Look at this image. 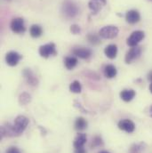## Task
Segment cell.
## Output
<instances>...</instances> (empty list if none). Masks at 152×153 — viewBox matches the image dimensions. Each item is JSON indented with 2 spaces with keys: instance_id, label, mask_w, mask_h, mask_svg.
Listing matches in <instances>:
<instances>
[{
  "instance_id": "obj_30",
  "label": "cell",
  "mask_w": 152,
  "mask_h": 153,
  "mask_svg": "<svg viewBox=\"0 0 152 153\" xmlns=\"http://www.w3.org/2000/svg\"><path fill=\"white\" fill-rule=\"evenodd\" d=\"M150 91L152 93V83L151 84V85H150Z\"/></svg>"
},
{
  "instance_id": "obj_10",
  "label": "cell",
  "mask_w": 152,
  "mask_h": 153,
  "mask_svg": "<svg viewBox=\"0 0 152 153\" xmlns=\"http://www.w3.org/2000/svg\"><path fill=\"white\" fill-rule=\"evenodd\" d=\"M117 126L120 130L122 131H125L126 133H133L134 130H135V125L134 123L130 120V119H123V120H120L117 124Z\"/></svg>"
},
{
  "instance_id": "obj_13",
  "label": "cell",
  "mask_w": 152,
  "mask_h": 153,
  "mask_svg": "<svg viewBox=\"0 0 152 153\" xmlns=\"http://www.w3.org/2000/svg\"><path fill=\"white\" fill-rule=\"evenodd\" d=\"M136 95V93L134 90L133 89H125L120 93V97L121 99L125 102H131Z\"/></svg>"
},
{
  "instance_id": "obj_19",
  "label": "cell",
  "mask_w": 152,
  "mask_h": 153,
  "mask_svg": "<svg viewBox=\"0 0 152 153\" xmlns=\"http://www.w3.org/2000/svg\"><path fill=\"white\" fill-rule=\"evenodd\" d=\"M104 75L108 78H113L116 75V69L114 65L109 64L106 65L104 68Z\"/></svg>"
},
{
  "instance_id": "obj_8",
  "label": "cell",
  "mask_w": 152,
  "mask_h": 153,
  "mask_svg": "<svg viewBox=\"0 0 152 153\" xmlns=\"http://www.w3.org/2000/svg\"><path fill=\"white\" fill-rule=\"evenodd\" d=\"M107 4V0H89L88 6L93 14H97Z\"/></svg>"
},
{
  "instance_id": "obj_25",
  "label": "cell",
  "mask_w": 152,
  "mask_h": 153,
  "mask_svg": "<svg viewBox=\"0 0 152 153\" xmlns=\"http://www.w3.org/2000/svg\"><path fill=\"white\" fill-rule=\"evenodd\" d=\"M70 32L72 34H74V35H77V34H79L81 32V29H80V27L78 25L73 24V25L70 26Z\"/></svg>"
},
{
  "instance_id": "obj_5",
  "label": "cell",
  "mask_w": 152,
  "mask_h": 153,
  "mask_svg": "<svg viewBox=\"0 0 152 153\" xmlns=\"http://www.w3.org/2000/svg\"><path fill=\"white\" fill-rule=\"evenodd\" d=\"M10 28H11L12 31L16 33V34L24 33L25 30H26L24 20L22 18H14V19H13L12 22H11V24H10Z\"/></svg>"
},
{
  "instance_id": "obj_9",
  "label": "cell",
  "mask_w": 152,
  "mask_h": 153,
  "mask_svg": "<svg viewBox=\"0 0 152 153\" xmlns=\"http://www.w3.org/2000/svg\"><path fill=\"white\" fill-rule=\"evenodd\" d=\"M21 59H22V55L20 53H18L17 52H14V51H11V52L7 53L5 55L6 63L12 67L16 66L19 63Z\"/></svg>"
},
{
  "instance_id": "obj_11",
  "label": "cell",
  "mask_w": 152,
  "mask_h": 153,
  "mask_svg": "<svg viewBox=\"0 0 152 153\" xmlns=\"http://www.w3.org/2000/svg\"><path fill=\"white\" fill-rule=\"evenodd\" d=\"M72 53L81 59H88L92 55V50L85 47H74Z\"/></svg>"
},
{
  "instance_id": "obj_16",
  "label": "cell",
  "mask_w": 152,
  "mask_h": 153,
  "mask_svg": "<svg viewBox=\"0 0 152 153\" xmlns=\"http://www.w3.org/2000/svg\"><path fill=\"white\" fill-rule=\"evenodd\" d=\"M77 64V59L74 56H68L64 59V65L68 70L74 69Z\"/></svg>"
},
{
  "instance_id": "obj_17",
  "label": "cell",
  "mask_w": 152,
  "mask_h": 153,
  "mask_svg": "<svg viewBox=\"0 0 152 153\" xmlns=\"http://www.w3.org/2000/svg\"><path fill=\"white\" fill-rule=\"evenodd\" d=\"M30 34L32 38H39L43 34V29L41 28V26H39L38 24H34L30 29Z\"/></svg>"
},
{
  "instance_id": "obj_24",
  "label": "cell",
  "mask_w": 152,
  "mask_h": 153,
  "mask_svg": "<svg viewBox=\"0 0 152 153\" xmlns=\"http://www.w3.org/2000/svg\"><path fill=\"white\" fill-rule=\"evenodd\" d=\"M103 145V142L102 140V138L100 136H94L93 138V141H92V143H91V147L92 148H96V147H100V146H102Z\"/></svg>"
},
{
  "instance_id": "obj_27",
  "label": "cell",
  "mask_w": 152,
  "mask_h": 153,
  "mask_svg": "<svg viewBox=\"0 0 152 153\" xmlns=\"http://www.w3.org/2000/svg\"><path fill=\"white\" fill-rule=\"evenodd\" d=\"M75 153H87L84 147H81V148H77L75 149Z\"/></svg>"
},
{
  "instance_id": "obj_23",
  "label": "cell",
  "mask_w": 152,
  "mask_h": 153,
  "mask_svg": "<svg viewBox=\"0 0 152 153\" xmlns=\"http://www.w3.org/2000/svg\"><path fill=\"white\" fill-rule=\"evenodd\" d=\"M100 36L96 35V34H88L87 35V39L89 41V43L93 44V45H99L101 43V40H100Z\"/></svg>"
},
{
  "instance_id": "obj_20",
  "label": "cell",
  "mask_w": 152,
  "mask_h": 153,
  "mask_svg": "<svg viewBox=\"0 0 152 153\" xmlns=\"http://www.w3.org/2000/svg\"><path fill=\"white\" fill-rule=\"evenodd\" d=\"M86 127H87V121L82 117H77L75 121V129L77 131H83Z\"/></svg>"
},
{
  "instance_id": "obj_26",
  "label": "cell",
  "mask_w": 152,
  "mask_h": 153,
  "mask_svg": "<svg viewBox=\"0 0 152 153\" xmlns=\"http://www.w3.org/2000/svg\"><path fill=\"white\" fill-rule=\"evenodd\" d=\"M5 153H21V152L16 147H10L6 150Z\"/></svg>"
},
{
  "instance_id": "obj_18",
  "label": "cell",
  "mask_w": 152,
  "mask_h": 153,
  "mask_svg": "<svg viewBox=\"0 0 152 153\" xmlns=\"http://www.w3.org/2000/svg\"><path fill=\"white\" fill-rule=\"evenodd\" d=\"M23 75L25 76V78L27 79L28 83H30V85H37L38 79H37V77L35 76V75L33 74V72H32L31 71L26 69V70L23 71Z\"/></svg>"
},
{
  "instance_id": "obj_14",
  "label": "cell",
  "mask_w": 152,
  "mask_h": 153,
  "mask_svg": "<svg viewBox=\"0 0 152 153\" xmlns=\"http://www.w3.org/2000/svg\"><path fill=\"white\" fill-rule=\"evenodd\" d=\"M105 55L110 59H115L117 54V46L116 45H109L104 49Z\"/></svg>"
},
{
  "instance_id": "obj_1",
  "label": "cell",
  "mask_w": 152,
  "mask_h": 153,
  "mask_svg": "<svg viewBox=\"0 0 152 153\" xmlns=\"http://www.w3.org/2000/svg\"><path fill=\"white\" fill-rule=\"evenodd\" d=\"M29 125V118L25 116H18L13 125L1 126V138L4 136H18L22 134Z\"/></svg>"
},
{
  "instance_id": "obj_21",
  "label": "cell",
  "mask_w": 152,
  "mask_h": 153,
  "mask_svg": "<svg viewBox=\"0 0 152 153\" xmlns=\"http://www.w3.org/2000/svg\"><path fill=\"white\" fill-rule=\"evenodd\" d=\"M144 150V144L142 143H134L131 146L129 153H142Z\"/></svg>"
},
{
  "instance_id": "obj_12",
  "label": "cell",
  "mask_w": 152,
  "mask_h": 153,
  "mask_svg": "<svg viewBox=\"0 0 152 153\" xmlns=\"http://www.w3.org/2000/svg\"><path fill=\"white\" fill-rule=\"evenodd\" d=\"M125 20L129 24H135L140 22L141 14L137 10H130L125 14Z\"/></svg>"
},
{
  "instance_id": "obj_29",
  "label": "cell",
  "mask_w": 152,
  "mask_h": 153,
  "mask_svg": "<svg viewBox=\"0 0 152 153\" xmlns=\"http://www.w3.org/2000/svg\"><path fill=\"white\" fill-rule=\"evenodd\" d=\"M99 153H110L109 152H107V151H102V152H100Z\"/></svg>"
},
{
  "instance_id": "obj_15",
  "label": "cell",
  "mask_w": 152,
  "mask_h": 153,
  "mask_svg": "<svg viewBox=\"0 0 152 153\" xmlns=\"http://www.w3.org/2000/svg\"><path fill=\"white\" fill-rule=\"evenodd\" d=\"M86 140H87V137H86L85 134H78L76 135V138H75V141H74V143H73L74 148L77 149V148L84 147V145L86 143Z\"/></svg>"
},
{
  "instance_id": "obj_22",
  "label": "cell",
  "mask_w": 152,
  "mask_h": 153,
  "mask_svg": "<svg viewBox=\"0 0 152 153\" xmlns=\"http://www.w3.org/2000/svg\"><path fill=\"white\" fill-rule=\"evenodd\" d=\"M70 92L72 93H75V94H79L81 93V90H82V86H81V84L79 81H73L70 85Z\"/></svg>"
},
{
  "instance_id": "obj_7",
  "label": "cell",
  "mask_w": 152,
  "mask_h": 153,
  "mask_svg": "<svg viewBox=\"0 0 152 153\" xmlns=\"http://www.w3.org/2000/svg\"><path fill=\"white\" fill-rule=\"evenodd\" d=\"M141 54H142V47H140L138 45L131 47L130 50L125 54V61L127 64H130L133 62H134L135 60H137L141 56Z\"/></svg>"
},
{
  "instance_id": "obj_31",
  "label": "cell",
  "mask_w": 152,
  "mask_h": 153,
  "mask_svg": "<svg viewBox=\"0 0 152 153\" xmlns=\"http://www.w3.org/2000/svg\"><path fill=\"white\" fill-rule=\"evenodd\" d=\"M150 111H151V116L152 117V106L151 107V109H150Z\"/></svg>"
},
{
  "instance_id": "obj_32",
  "label": "cell",
  "mask_w": 152,
  "mask_h": 153,
  "mask_svg": "<svg viewBox=\"0 0 152 153\" xmlns=\"http://www.w3.org/2000/svg\"><path fill=\"white\" fill-rule=\"evenodd\" d=\"M9 1H10V0H9Z\"/></svg>"
},
{
  "instance_id": "obj_3",
  "label": "cell",
  "mask_w": 152,
  "mask_h": 153,
  "mask_svg": "<svg viewBox=\"0 0 152 153\" xmlns=\"http://www.w3.org/2000/svg\"><path fill=\"white\" fill-rule=\"evenodd\" d=\"M119 30L116 26L109 25L102 28L99 31V36L104 39H113L118 35Z\"/></svg>"
},
{
  "instance_id": "obj_28",
  "label": "cell",
  "mask_w": 152,
  "mask_h": 153,
  "mask_svg": "<svg viewBox=\"0 0 152 153\" xmlns=\"http://www.w3.org/2000/svg\"><path fill=\"white\" fill-rule=\"evenodd\" d=\"M148 79H149L150 81H151L152 83V71H151L149 72V74H148Z\"/></svg>"
},
{
  "instance_id": "obj_6",
  "label": "cell",
  "mask_w": 152,
  "mask_h": 153,
  "mask_svg": "<svg viewBox=\"0 0 152 153\" xmlns=\"http://www.w3.org/2000/svg\"><path fill=\"white\" fill-rule=\"evenodd\" d=\"M56 53V45L53 43H48L39 47V54L44 58H48Z\"/></svg>"
},
{
  "instance_id": "obj_4",
  "label": "cell",
  "mask_w": 152,
  "mask_h": 153,
  "mask_svg": "<svg viewBox=\"0 0 152 153\" xmlns=\"http://www.w3.org/2000/svg\"><path fill=\"white\" fill-rule=\"evenodd\" d=\"M145 38V33L142 30H135L133 31L128 38L126 39V44L131 46H137L138 44Z\"/></svg>"
},
{
  "instance_id": "obj_2",
  "label": "cell",
  "mask_w": 152,
  "mask_h": 153,
  "mask_svg": "<svg viewBox=\"0 0 152 153\" xmlns=\"http://www.w3.org/2000/svg\"><path fill=\"white\" fill-rule=\"evenodd\" d=\"M62 13L67 18H74L78 13V7L72 0H65L62 8Z\"/></svg>"
}]
</instances>
